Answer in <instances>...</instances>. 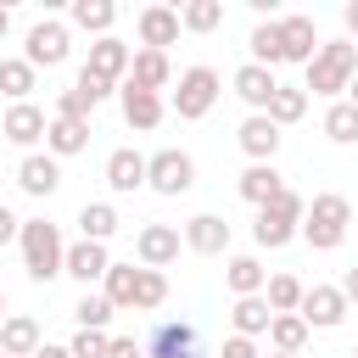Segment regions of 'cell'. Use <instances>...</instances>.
I'll use <instances>...</instances> for the list:
<instances>
[{"label":"cell","mask_w":358,"mask_h":358,"mask_svg":"<svg viewBox=\"0 0 358 358\" xmlns=\"http://www.w3.org/2000/svg\"><path fill=\"white\" fill-rule=\"evenodd\" d=\"M17 241H22V268H28L34 285L67 274V246H62V229H56V224H45V218H22V235H17Z\"/></svg>","instance_id":"1"},{"label":"cell","mask_w":358,"mask_h":358,"mask_svg":"<svg viewBox=\"0 0 358 358\" xmlns=\"http://www.w3.org/2000/svg\"><path fill=\"white\" fill-rule=\"evenodd\" d=\"M352 78H358V45H352V39H324L319 56L308 62V84H302V90H313V95H341Z\"/></svg>","instance_id":"2"},{"label":"cell","mask_w":358,"mask_h":358,"mask_svg":"<svg viewBox=\"0 0 358 358\" xmlns=\"http://www.w3.org/2000/svg\"><path fill=\"white\" fill-rule=\"evenodd\" d=\"M347 224H352V201H347V196H336V190H324V196H313V201H308L302 241H308L313 252H336V246L347 241Z\"/></svg>","instance_id":"3"},{"label":"cell","mask_w":358,"mask_h":358,"mask_svg":"<svg viewBox=\"0 0 358 358\" xmlns=\"http://www.w3.org/2000/svg\"><path fill=\"white\" fill-rule=\"evenodd\" d=\"M213 101H218V73L213 67H185L179 73V90H173V112L185 123H196V117L213 112Z\"/></svg>","instance_id":"4"},{"label":"cell","mask_w":358,"mask_h":358,"mask_svg":"<svg viewBox=\"0 0 358 358\" xmlns=\"http://www.w3.org/2000/svg\"><path fill=\"white\" fill-rule=\"evenodd\" d=\"M145 185L157 190V196H185L190 185H196V162H190V151H157L151 157V168H145Z\"/></svg>","instance_id":"5"},{"label":"cell","mask_w":358,"mask_h":358,"mask_svg":"<svg viewBox=\"0 0 358 358\" xmlns=\"http://www.w3.org/2000/svg\"><path fill=\"white\" fill-rule=\"evenodd\" d=\"M67 50H73L67 22L45 17V22H34V28H28V50H22V62H28V67H62V62H67Z\"/></svg>","instance_id":"6"},{"label":"cell","mask_w":358,"mask_h":358,"mask_svg":"<svg viewBox=\"0 0 358 358\" xmlns=\"http://www.w3.org/2000/svg\"><path fill=\"white\" fill-rule=\"evenodd\" d=\"M17 185H22V196H56L62 190V162L50 157V151H28L22 162H17Z\"/></svg>","instance_id":"7"},{"label":"cell","mask_w":358,"mask_h":358,"mask_svg":"<svg viewBox=\"0 0 358 358\" xmlns=\"http://www.w3.org/2000/svg\"><path fill=\"white\" fill-rule=\"evenodd\" d=\"M347 313H352V308H347L341 285H308V296H302V319H308V330H336Z\"/></svg>","instance_id":"8"},{"label":"cell","mask_w":358,"mask_h":358,"mask_svg":"<svg viewBox=\"0 0 358 358\" xmlns=\"http://www.w3.org/2000/svg\"><path fill=\"white\" fill-rule=\"evenodd\" d=\"M134 28H140V45H145V50H168V45L185 34V22H179L173 6H145V11L134 17Z\"/></svg>","instance_id":"9"},{"label":"cell","mask_w":358,"mask_h":358,"mask_svg":"<svg viewBox=\"0 0 358 358\" xmlns=\"http://www.w3.org/2000/svg\"><path fill=\"white\" fill-rule=\"evenodd\" d=\"M0 134H6L11 145H39V140L50 134V117H45L34 101H17V106H6V123H0Z\"/></svg>","instance_id":"10"},{"label":"cell","mask_w":358,"mask_h":358,"mask_svg":"<svg viewBox=\"0 0 358 358\" xmlns=\"http://www.w3.org/2000/svg\"><path fill=\"white\" fill-rule=\"evenodd\" d=\"M84 67H90V73H101L106 84H123V78H129V67H134V50H129L123 39H112V34H106V39H95V45H90V62H84Z\"/></svg>","instance_id":"11"},{"label":"cell","mask_w":358,"mask_h":358,"mask_svg":"<svg viewBox=\"0 0 358 358\" xmlns=\"http://www.w3.org/2000/svg\"><path fill=\"white\" fill-rule=\"evenodd\" d=\"M235 95L252 106V112H268V101H274V90H280V78H274V67H257V62H246V67H235Z\"/></svg>","instance_id":"12"},{"label":"cell","mask_w":358,"mask_h":358,"mask_svg":"<svg viewBox=\"0 0 358 358\" xmlns=\"http://www.w3.org/2000/svg\"><path fill=\"white\" fill-rule=\"evenodd\" d=\"M134 252H140L145 268H168V263L179 257V229H173V224H145V229L134 235Z\"/></svg>","instance_id":"13"},{"label":"cell","mask_w":358,"mask_h":358,"mask_svg":"<svg viewBox=\"0 0 358 358\" xmlns=\"http://www.w3.org/2000/svg\"><path fill=\"white\" fill-rule=\"evenodd\" d=\"M145 358H201V352H196V324H185V319L157 324V330H151Z\"/></svg>","instance_id":"14"},{"label":"cell","mask_w":358,"mask_h":358,"mask_svg":"<svg viewBox=\"0 0 358 358\" xmlns=\"http://www.w3.org/2000/svg\"><path fill=\"white\" fill-rule=\"evenodd\" d=\"M235 140H241V151H246L252 162H274V151H280V129L268 123V112H252V117L235 129Z\"/></svg>","instance_id":"15"},{"label":"cell","mask_w":358,"mask_h":358,"mask_svg":"<svg viewBox=\"0 0 358 358\" xmlns=\"http://www.w3.org/2000/svg\"><path fill=\"white\" fill-rule=\"evenodd\" d=\"M145 168H151V157H140V151L117 145V151L106 157V185H112L117 196H134V190L145 185Z\"/></svg>","instance_id":"16"},{"label":"cell","mask_w":358,"mask_h":358,"mask_svg":"<svg viewBox=\"0 0 358 358\" xmlns=\"http://www.w3.org/2000/svg\"><path fill=\"white\" fill-rule=\"evenodd\" d=\"M235 190H241L252 207H268V201L285 190V173H280L274 162H246V173L235 179Z\"/></svg>","instance_id":"17"},{"label":"cell","mask_w":358,"mask_h":358,"mask_svg":"<svg viewBox=\"0 0 358 358\" xmlns=\"http://www.w3.org/2000/svg\"><path fill=\"white\" fill-rule=\"evenodd\" d=\"M185 246L201 252V257H218V252L229 246V218H218V213H196V218L185 224Z\"/></svg>","instance_id":"18"},{"label":"cell","mask_w":358,"mask_h":358,"mask_svg":"<svg viewBox=\"0 0 358 358\" xmlns=\"http://www.w3.org/2000/svg\"><path fill=\"white\" fill-rule=\"evenodd\" d=\"M117 101H123V123L129 129H157L162 123V95H151V90H134V84H117Z\"/></svg>","instance_id":"19"},{"label":"cell","mask_w":358,"mask_h":358,"mask_svg":"<svg viewBox=\"0 0 358 358\" xmlns=\"http://www.w3.org/2000/svg\"><path fill=\"white\" fill-rule=\"evenodd\" d=\"M296 235H302L296 218H285V213H274V207H257V218H252V241H257L263 252H280V246H291Z\"/></svg>","instance_id":"20"},{"label":"cell","mask_w":358,"mask_h":358,"mask_svg":"<svg viewBox=\"0 0 358 358\" xmlns=\"http://www.w3.org/2000/svg\"><path fill=\"white\" fill-rule=\"evenodd\" d=\"M280 39H285V62H313L319 56V28L313 17H280Z\"/></svg>","instance_id":"21"},{"label":"cell","mask_w":358,"mask_h":358,"mask_svg":"<svg viewBox=\"0 0 358 358\" xmlns=\"http://www.w3.org/2000/svg\"><path fill=\"white\" fill-rule=\"evenodd\" d=\"M168 78H173V67H168V50H134V67H129V78H123V84L162 95V90H168Z\"/></svg>","instance_id":"22"},{"label":"cell","mask_w":358,"mask_h":358,"mask_svg":"<svg viewBox=\"0 0 358 358\" xmlns=\"http://www.w3.org/2000/svg\"><path fill=\"white\" fill-rule=\"evenodd\" d=\"M106 268H112V257H106V246H101V241H73V246H67V274H73L78 285L106 280Z\"/></svg>","instance_id":"23"},{"label":"cell","mask_w":358,"mask_h":358,"mask_svg":"<svg viewBox=\"0 0 358 358\" xmlns=\"http://www.w3.org/2000/svg\"><path fill=\"white\" fill-rule=\"evenodd\" d=\"M45 341H39V324L28 319V313H6V324H0V352L6 358H34Z\"/></svg>","instance_id":"24"},{"label":"cell","mask_w":358,"mask_h":358,"mask_svg":"<svg viewBox=\"0 0 358 358\" xmlns=\"http://www.w3.org/2000/svg\"><path fill=\"white\" fill-rule=\"evenodd\" d=\"M224 280H229V291H235V296H263L268 268H263L252 252H241V257H229V263H224Z\"/></svg>","instance_id":"25"},{"label":"cell","mask_w":358,"mask_h":358,"mask_svg":"<svg viewBox=\"0 0 358 358\" xmlns=\"http://www.w3.org/2000/svg\"><path fill=\"white\" fill-rule=\"evenodd\" d=\"M229 324H235V336H268V324H274V308L263 302V296H235V308H229Z\"/></svg>","instance_id":"26"},{"label":"cell","mask_w":358,"mask_h":358,"mask_svg":"<svg viewBox=\"0 0 358 358\" xmlns=\"http://www.w3.org/2000/svg\"><path fill=\"white\" fill-rule=\"evenodd\" d=\"M34 84H39V67H28L22 56H0V95L17 106V101H28L34 95Z\"/></svg>","instance_id":"27"},{"label":"cell","mask_w":358,"mask_h":358,"mask_svg":"<svg viewBox=\"0 0 358 358\" xmlns=\"http://www.w3.org/2000/svg\"><path fill=\"white\" fill-rule=\"evenodd\" d=\"M73 28H84V34H95V39H106L112 34V22H117V6L112 0H73Z\"/></svg>","instance_id":"28"},{"label":"cell","mask_w":358,"mask_h":358,"mask_svg":"<svg viewBox=\"0 0 358 358\" xmlns=\"http://www.w3.org/2000/svg\"><path fill=\"white\" fill-rule=\"evenodd\" d=\"M90 145V123H67V117H50V134H45V151L62 162V157H78Z\"/></svg>","instance_id":"29"},{"label":"cell","mask_w":358,"mask_h":358,"mask_svg":"<svg viewBox=\"0 0 358 358\" xmlns=\"http://www.w3.org/2000/svg\"><path fill=\"white\" fill-rule=\"evenodd\" d=\"M302 296H308V285L296 274H268V285H263V302L274 313H302Z\"/></svg>","instance_id":"30"},{"label":"cell","mask_w":358,"mask_h":358,"mask_svg":"<svg viewBox=\"0 0 358 358\" xmlns=\"http://www.w3.org/2000/svg\"><path fill=\"white\" fill-rule=\"evenodd\" d=\"M268 347L302 358V347H308V319H302V313H274V324H268Z\"/></svg>","instance_id":"31"},{"label":"cell","mask_w":358,"mask_h":358,"mask_svg":"<svg viewBox=\"0 0 358 358\" xmlns=\"http://www.w3.org/2000/svg\"><path fill=\"white\" fill-rule=\"evenodd\" d=\"M246 50H252V62H257V67H280V62H285L280 22H257V28H252V39H246Z\"/></svg>","instance_id":"32"},{"label":"cell","mask_w":358,"mask_h":358,"mask_svg":"<svg viewBox=\"0 0 358 358\" xmlns=\"http://www.w3.org/2000/svg\"><path fill=\"white\" fill-rule=\"evenodd\" d=\"M302 112H308V90L302 84H280L274 101H268V123L285 129V123H302Z\"/></svg>","instance_id":"33"},{"label":"cell","mask_w":358,"mask_h":358,"mask_svg":"<svg viewBox=\"0 0 358 358\" xmlns=\"http://www.w3.org/2000/svg\"><path fill=\"white\" fill-rule=\"evenodd\" d=\"M78 229H84V241L106 246V235H117V207L112 201H84L78 207Z\"/></svg>","instance_id":"34"},{"label":"cell","mask_w":358,"mask_h":358,"mask_svg":"<svg viewBox=\"0 0 358 358\" xmlns=\"http://www.w3.org/2000/svg\"><path fill=\"white\" fill-rule=\"evenodd\" d=\"M101 285H106V302H112V308H129V313H134V285H140V268H134V263H112Z\"/></svg>","instance_id":"35"},{"label":"cell","mask_w":358,"mask_h":358,"mask_svg":"<svg viewBox=\"0 0 358 358\" xmlns=\"http://www.w3.org/2000/svg\"><path fill=\"white\" fill-rule=\"evenodd\" d=\"M179 22H185V34H213V28H224V0H190L179 11Z\"/></svg>","instance_id":"36"},{"label":"cell","mask_w":358,"mask_h":358,"mask_svg":"<svg viewBox=\"0 0 358 358\" xmlns=\"http://www.w3.org/2000/svg\"><path fill=\"white\" fill-rule=\"evenodd\" d=\"M168 302V274L162 268H140V285H134V313H157Z\"/></svg>","instance_id":"37"},{"label":"cell","mask_w":358,"mask_h":358,"mask_svg":"<svg viewBox=\"0 0 358 358\" xmlns=\"http://www.w3.org/2000/svg\"><path fill=\"white\" fill-rule=\"evenodd\" d=\"M112 302H106V291H84L78 296V308H73V319H78V330H106L112 324Z\"/></svg>","instance_id":"38"},{"label":"cell","mask_w":358,"mask_h":358,"mask_svg":"<svg viewBox=\"0 0 358 358\" xmlns=\"http://www.w3.org/2000/svg\"><path fill=\"white\" fill-rule=\"evenodd\" d=\"M324 134H330L336 145H352V140H358V106H352V101H336V106L324 112Z\"/></svg>","instance_id":"39"},{"label":"cell","mask_w":358,"mask_h":358,"mask_svg":"<svg viewBox=\"0 0 358 358\" xmlns=\"http://www.w3.org/2000/svg\"><path fill=\"white\" fill-rule=\"evenodd\" d=\"M106 347H112V336H106V330H78V336L67 341V352H73V358H106Z\"/></svg>","instance_id":"40"},{"label":"cell","mask_w":358,"mask_h":358,"mask_svg":"<svg viewBox=\"0 0 358 358\" xmlns=\"http://www.w3.org/2000/svg\"><path fill=\"white\" fill-rule=\"evenodd\" d=\"M73 90H78V95H84L90 106H101V101H106V95L117 90V84H106V78H101V73H90V67H78V84H73Z\"/></svg>","instance_id":"41"},{"label":"cell","mask_w":358,"mask_h":358,"mask_svg":"<svg viewBox=\"0 0 358 358\" xmlns=\"http://www.w3.org/2000/svg\"><path fill=\"white\" fill-rule=\"evenodd\" d=\"M90 112H95V106H90L78 90H62V95H56V117H67V123H90Z\"/></svg>","instance_id":"42"},{"label":"cell","mask_w":358,"mask_h":358,"mask_svg":"<svg viewBox=\"0 0 358 358\" xmlns=\"http://www.w3.org/2000/svg\"><path fill=\"white\" fill-rule=\"evenodd\" d=\"M268 207H274V213H285V218H296V224H302V218H308V201H302V196H296V190H291V185H285V190H280V196H274V201H268Z\"/></svg>","instance_id":"43"},{"label":"cell","mask_w":358,"mask_h":358,"mask_svg":"<svg viewBox=\"0 0 358 358\" xmlns=\"http://www.w3.org/2000/svg\"><path fill=\"white\" fill-rule=\"evenodd\" d=\"M106 358H145V347H140L134 336H112V347H106Z\"/></svg>","instance_id":"44"},{"label":"cell","mask_w":358,"mask_h":358,"mask_svg":"<svg viewBox=\"0 0 358 358\" xmlns=\"http://www.w3.org/2000/svg\"><path fill=\"white\" fill-rule=\"evenodd\" d=\"M224 358H257V341L252 336H229L224 341Z\"/></svg>","instance_id":"45"},{"label":"cell","mask_w":358,"mask_h":358,"mask_svg":"<svg viewBox=\"0 0 358 358\" xmlns=\"http://www.w3.org/2000/svg\"><path fill=\"white\" fill-rule=\"evenodd\" d=\"M17 235H22V218H17V213L0 201V246H6V241H17Z\"/></svg>","instance_id":"46"},{"label":"cell","mask_w":358,"mask_h":358,"mask_svg":"<svg viewBox=\"0 0 358 358\" xmlns=\"http://www.w3.org/2000/svg\"><path fill=\"white\" fill-rule=\"evenodd\" d=\"M341 296H347V308H358V263L347 268V280H341Z\"/></svg>","instance_id":"47"},{"label":"cell","mask_w":358,"mask_h":358,"mask_svg":"<svg viewBox=\"0 0 358 358\" xmlns=\"http://www.w3.org/2000/svg\"><path fill=\"white\" fill-rule=\"evenodd\" d=\"M341 22H347V39H358V0H347V11H341Z\"/></svg>","instance_id":"48"},{"label":"cell","mask_w":358,"mask_h":358,"mask_svg":"<svg viewBox=\"0 0 358 358\" xmlns=\"http://www.w3.org/2000/svg\"><path fill=\"white\" fill-rule=\"evenodd\" d=\"M34 358H73V352H67V347H50V341H45V347H39Z\"/></svg>","instance_id":"49"},{"label":"cell","mask_w":358,"mask_h":358,"mask_svg":"<svg viewBox=\"0 0 358 358\" xmlns=\"http://www.w3.org/2000/svg\"><path fill=\"white\" fill-rule=\"evenodd\" d=\"M6 28H11V11H6V6H0V39H6Z\"/></svg>","instance_id":"50"},{"label":"cell","mask_w":358,"mask_h":358,"mask_svg":"<svg viewBox=\"0 0 358 358\" xmlns=\"http://www.w3.org/2000/svg\"><path fill=\"white\" fill-rule=\"evenodd\" d=\"M347 101H352V106H358V78H352V84H347Z\"/></svg>","instance_id":"51"},{"label":"cell","mask_w":358,"mask_h":358,"mask_svg":"<svg viewBox=\"0 0 358 358\" xmlns=\"http://www.w3.org/2000/svg\"><path fill=\"white\" fill-rule=\"evenodd\" d=\"M0 324H6V291H0Z\"/></svg>","instance_id":"52"},{"label":"cell","mask_w":358,"mask_h":358,"mask_svg":"<svg viewBox=\"0 0 358 358\" xmlns=\"http://www.w3.org/2000/svg\"><path fill=\"white\" fill-rule=\"evenodd\" d=\"M0 123H6V95H0Z\"/></svg>","instance_id":"53"},{"label":"cell","mask_w":358,"mask_h":358,"mask_svg":"<svg viewBox=\"0 0 358 358\" xmlns=\"http://www.w3.org/2000/svg\"><path fill=\"white\" fill-rule=\"evenodd\" d=\"M268 358H296V352H268Z\"/></svg>","instance_id":"54"},{"label":"cell","mask_w":358,"mask_h":358,"mask_svg":"<svg viewBox=\"0 0 358 358\" xmlns=\"http://www.w3.org/2000/svg\"><path fill=\"white\" fill-rule=\"evenodd\" d=\"M0 358H6V352H0Z\"/></svg>","instance_id":"55"},{"label":"cell","mask_w":358,"mask_h":358,"mask_svg":"<svg viewBox=\"0 0 358 358\" xmlns=\"http://www.w3.org/2000/svg\"><path fill=\"white\" fill-rule=\"evenodd\" d=\"M352 358H358V352H352Z\"/></svg>","instance_id":"56"}]
</instances>
